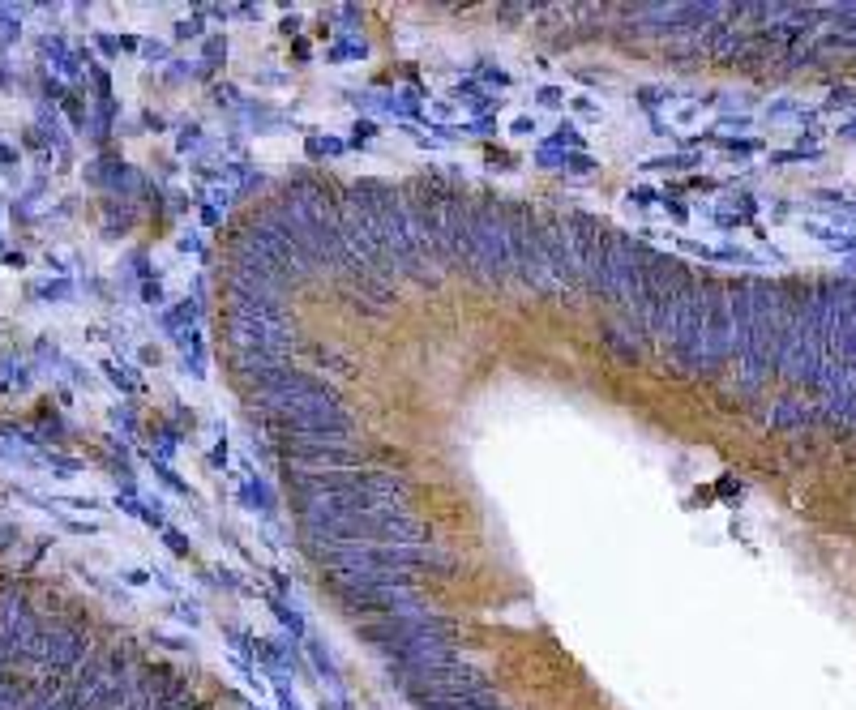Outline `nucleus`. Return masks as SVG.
I'll use <instances>...</instances> for the list:
<instances>
[{
  "label": "nucleus",
  "mask_w": 856,
  "mask_h": 710,
  "mask_svg": "<svg viewBox=\"0 0 856 710\" xmlns=\"http://www.w3.org/2000/svg\"><path fill=\"white\" fill-rule=\"evenodd\" d=\"M698 155H668V159H651L642 163V171H668V167H698Z\"/></svg>",
  "instance_id": "obj_5"
},
{
  "label": "nucleus",
  "mask_w": 856,
  "mask_h": 710,
  "mask_svg": "<svg viewBox=\"0 0 856 710\" xmlns=\"http://www.w3.org/2000/svg\"><path fill=\"white\" fill-rule=\"evenodd\" d=\"M805 236L822 240L830 252H856V232H844V227H826V223H805Z\"/></svg>",
  "instance_id": "obj_1"
},
{
  "label": "nucleus",
  "mask_w": 856,
  "mask_h": 710,
  "mask_svg": "<svg viewBox=\"0 0 856 710\" xmlns=\"http://www.w3.org/2000/svg\"><path fill=\"white\" fill-rule=\"evenodd\" d=\"M364 137H377V124H373V120H356V129H351V146H364Z\"/></svg>",
  "instance_id": "obj_15"
},
{
  "label": "nucleus",
  "mask_w": 856,
  "mask_h": 710,
  "mask_svg": "<svg viewBox=\"0 0 856 710\" xmlns=\"http://www.w3.org/2000/svg\"><path fill=\"white\" fill-rule=\"evenodd\" d=\"M163 544H167V548H171L176 556H189V552H193V544H189V539L180 535V530H171V526L163 530Z\"/></svg>",
  "instance_id": "obj_12"
},
{
  "label": "nucleus",
  "mask_w": 856,
  "mask_h": 710,
  "mask_svg": "<svg viewBox=\"0 0 856 710\" xmlns=\"http://www.w3.org/2000/svg\"><path fill=\"white\" fill-rule=\"evenodd\" d=\"M570 107H574V112H583V116H591V120L599 116V107L591 103V98H587V94H578V98H574V103H570Z\"/></svg>",
  "instance_id": "obj_20"
},
{
  "label": "nucleus",
  "mask_w": 856,
  "mask_h": 710,
  "mask_svg": "<svg viewBox=\"0 0 856 710\" xmlns=\"http://www.w3.org/2000/svg\"><path fill=\"white\" fill-rule=\"evenodd\" d=\"M561 171H595V159H587V155H561Z\"/></svg>",
  "instance_id": "obj_14"
},
{
  "label": "nucleus",
  "mask_w": 856,
  "mask_h": 710,
  "mask_svg": "<svg viewBox=\"0 0 856 710\" xmlns=\"http://www.w3.org/2000/svg\"><path fill=\"white\" fill-rule=\"evenodd\" d=\"M343 141L339 137H309V155H325V159H339L343 155Z\"/></svg>",
  "instance_id": "obj_7"
},
{
  "label": "nucleus",
  "mask_w": 856,
  "mask_h": 710,
  "mask_svg": "<svg viewBox=\"0 0 856 710\" xmlns=\"http://www.w3.org/2000/svg\"><path fill=\"white\" fill-rule=\"evenodd\" d=\"M201 218H206V223H210V227H214V223H219V218H223V210H219V206H201Z\"/></svg>",
  "instance_id": "obj_25"
},
{
  "label": "nucleus",
  "mask_w": 856,
  "mask_h": 710,
  "mask_svg": "<svg viewBox=\"0 0 856 710\" xmlns=\"http://www.w3.org/2000/svg\"><path fill=\"white\" fill-rule=\"evenodd\" d=\"M480 78H484V82H497V86H510V73H506V69H497V64H484Z\"/></svg>",
  "instance_id": "obj_16"
},
{
  "label": "nucleus",
  "mask_w": 856,
  "mask_h": 710,
  "mask_svg": "<svg viewBox=\"0 0 856 710\" xmlns=\"http://www.w3.org/2000/svg\"><path fill=\"white\" fill-rule=\"evenodd\" d=\"M279 702H283V710H300V702L287 693V684H279Z\"/></svg>",
  "instance_id": "obj_23"
},
{
  "label": "nucleus",
  "mask_w": 856,
  "mask_h": 710,
  "mask_svg": "<svg viewBox=\"0 0 856 710\" xmlns=\"http://www.w3.org/2000/svg\"><path fill=\"white\" fill-rule=\"evenodd\" d=\"M146 56H150V60H163V56H167V47H159V43H146Z\"/></svg>",
  "instance_id": "obj_26"
},
{
  "label": "nucleus",
  "mask_w": 856,
  "mask_h": 710,
  "mask_svg": "<svg viewBox=\"0 0 856 710\" xmlns=\"http://www.w3.org/2000/svg\"><path fill=\"white\" fill-rule=\"evenodd\" d=\"M583 146H587V141H583V133H578L574 124H561V129L548 137V150H561V155H578Z\"/></svg>",
  "instance_id": "obj_4"
},
{
  "label": "nucleus",
  "mask_w": 856,
  "mask_h": 710,
  "mask_svg": "<svg viewBox=\"0 0 856 710\" xmlns=\"http://www.w3.org/2000/svg\"><path fill=\"white\" fill-rule=\"evenodd\" d=\"M510 133H514V137H527V133H536V116H518V120L510 124Z\"/></svg>",
  "instance_id": "obj_17"
},
{
  "label": "nucleus",
  "mask_w": 856,
  "mask_h": 710,
  "mask_svg": "<svg viewBox=\"0 0 856 710\" xmlns=\"http://www.w3.org/2000/svg\"><path fill=\"white\" fill-rule=\"evenodd\" d=\"M719 146L728 155H753V150H762V141H753V137H724Z\"/></svg>",
  "instance_id": "obj_8"
},
{
  "label": "nucleus",
  "mask_w": 856,
  "mask_h": 710,
  "mask_svg": "<svg viewBox=\"0 0 856 710\" xmlns=\"http://www.w3.org/2000/svg\"><path fill=\"white\" fill-rule=\"evenodd\" d=\"M839 137H844V141H856V116H852L848 124H839Z\"/></svg>",
  "instance_id": "obj_24"
},
{
  "label": "nucleus",
  "mask_w": 856,
  "mask_h": 710,
  "mask_svg": "<svg viewBox=\"0 0 856 710\" xmlns=\"http://www.w3.org/2000/svg\"><path fill=\"white\" fill-rule=\"evenodd\" d=\"M309 655H313V664L321 668V676H330V680L339 684V672H334V664H330V655L321 650V642H309Z\"/></svg>",
  "instance_id": "obj_10"
},
{
  "label": "nucleus",
  "mask_w": 856,
  "mask_h": 710,
  "mask_svg": "<svg viewBox=\"0 0 856 710\" xmlns=\"http://www.w3.org/2000/svg\"><path fill=\"white\" fill-rule=\"evenodd\" d=\"M270 607H274V612H279V621H283V625H287V629L296 633V638H300V633H305V621H300V612H291V607H283V603H270Z\"/></svg>",
  "instance_id": "obj_13"
},
{
  "label": "nucleus",
  "mask_w": 856,
  "mask_h": 710,
  "mask_svg": "<svg viewBox=\"0 0 856 710\" xmlns=\"http://www.w3.org/2000/svg\"><path fill=\"white\" fill-rule=\"evenodd\" d=\"M536 98H540V103H565V94H561L557 86H540V90H536Z\"/></svg>",
  "instance_id": "obj_18"
},
{
  "label": "nucleus",
  "mask_w": 856,
  "mask_h": 710,
  "mask_svg": "<svg viewBox=\"0 0 856 710\" xmlns=\"http://www.w3.org/2000/svg\"><path fill=\"white\" fill-rule=\"evenodd\" d=\"M664 210H668L676 223H685V218H690V206H685V201H668V197H664Z\"/></svg>",
  "instance_id": "obj_19"
},
{
  "label": "nucleus",
  "mask_w": 856,
  "mask_h": 710,
  "mask_svg": "<svg viewBox=\"0 0 856 710\" xmlns=\"http://www.w3.org/2000/svg\"><path fill=\"white\" fill-rule=\"evenodd\" d=\"M629 201H638V206H647V201H656V193H651V189H629Z\"/></svg>",
  "instance_id": "obj_22"
},
{
  "label": "nucleus",
  "mask_w": 856,
  "mask_h": 710,
  "mask_svg": "<svg viewBox=\"0 0 856 710\" xmlns=\"http://www.w3.org/2000/svg\"><path fill=\"white\" fill-rule=\"evenodd\" d=\"M210 467H228V441H219L214 453H210Z\"/></svg>",
  "instance_id": "obj_21"
},
{
  "label": "nucleus",
  "mask_w": 856,
  "mask_h": 710,
  "mask_svg": "<svg viewBox=\"0 0 856 710\" xmlns=\"http://www.w3.org/2000/svg\"><path fill=\"white\" fill-rule=\"evenodd\" d=\"M364 52H368V47H364L360 39H343V43H334L325 56H330V60H360Z\"/></svg>",
  "instance_id": "obj_6"
},
{
  "label": "nucleus",
  "mask_w": 856,
  "mask_h": 710,
  "mask_svg": "<svg viewBox=\"0 0 856 710\" xmlns=\"http://www.w3.org/2000/svg\"><path fill=\"white\" fill-rule=\"evenodd\" d=\"M155 475L163 479V484H167L171 492H185V496H193V488H189V484H185V479H180V475H176V471H167L163 462H155Z\"/></svg>",
  "instance_id": "obj_9"
},
{
  "label": "nucleus",
  "mask_w": 856,
  "mask_h": 710,
  "mask_svg": "<svg viewBox=\"0 0 856 710\" xmlns=\"http://www.w3.org/2000/svg\"><path fill=\"white\" fill-rule=\"evenodd\" d=\"M240 496H244V505H248V510H262V514H274V496H270V488L262 484V479H257L253 471L244 475V492H240Z\"/></svg>",
  "instance_id": "obj_2"
},
{
  "label": "nucleus",
  "mask_w": 856,
  "mask_h": 710,
  "mask_svg": "<svg viewBox=\"0 0 856 710\" xmlns=\"http://www.w3.org/2000/svg\"><path fill=\"white\" fill-rule=\"evenodd\" d=\"M163 325L171 329V334H185V325L193 329V325H197V304H193V300H180V304H176V309L163 317Z\"/></svg>",
  "instance_id": "obj_3"
},
{
  "label": "nucleus",
  "mask_w": 856,
  "mask_h": 710,
  "mask_svg": "<svg viewBox=\"0 0 856 710\" xmlns=\"http://www.w3.org/2000/svg\"><path fill=\"white\" fill-rule=\"evenodd\" d=\"M201 56H206V64L214 69L219 60H228V43H223L219 35H210V39H206V52H201Z\"/></svg>",
  "instance_id": "obj_11"
}]
</instances>
